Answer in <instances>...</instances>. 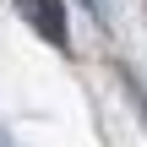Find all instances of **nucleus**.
<instances>
[{
    "mask_svg": "<svg viewBox=\"0 0 147 147\" xmlns=\"http://www.w3.org/2000/svg\"><path fill=\"white\" fill-rule=\"evenodd\" d=\"M16 5H22V16H27L55 49H65V5H60V0H16Z\"/></svg>",
    "mask_w": 147,
    "mask_h": 147,
    "instance_id": "nucleus-1",
    "label": "nucleus"
},
{
    "mask_svg": "<svg viewBox=\"0 0 147 147\" xmlns=\"http://www.w3.org/2000/svg\"><path fill=\"white\" fill-rule=\"evenodd\" d=\"M87 5H98V0H87Z\"/></svg>",
    "mask_w": 147,
    "mask_h": 147,
    "instance_id": "nucleus-2",
    "label": "nucleus"
}]
</instances>
